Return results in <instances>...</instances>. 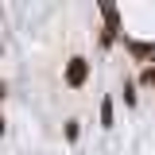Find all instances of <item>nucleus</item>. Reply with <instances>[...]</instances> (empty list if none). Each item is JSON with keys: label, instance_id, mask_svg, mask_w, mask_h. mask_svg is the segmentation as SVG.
Here are the masks:
<instances>
[{"label": "nucleus", "instance_id": "f257e3e1", "mask_svg": "<svg viewBox=\"0 0 155 155\" xmlns=\"http://www.w3.org/2000/svg\"><path fill=\"white\" fill-rule=\"evenodd\" d=\"M85 81H89V58L74 54L70 62H66V85H70V89H81Z\"/></svg>", "mask_w": 155, "mask_h": 155}, {"label": "nucleus", "instance_id": "f03ea898", "mask_svg": "<svg viewBox=\"0 0 155 155\" xmlns=\"http://www.w3.org/2000/svg\"><path fill=\"white\" fill-rule=\"evenodd\" d=\"M136 58H155V43H140V39H124Z\"/></svg>", "mask_w": 155, "mask_h": 155}, {"label": "nucleus", "instance_id": "7ed1b4c3", "mask_svg": "<svg viewBox=\"0 0 155 155\" xmlns=\"http://www.w3.org/2000/svg\"><path fill=\"white\" fill-rule=\"evenodd\" d=\"M101 128H113V97H101Z\"/></svg>", "mask_w": 155, "mask_h": 155}, {"label": "nucleus", "instance_id": "20e7f679", "mask_svg": "<svg viewBox=\"0 0 155 155\" xmlns=\"http://www.w3.org/2000/svg\"><path fill=\"white\" fill-rule=\"evenodd\" d=\"M78 132H81V128H78V120H70V124H66V140L74 143V140H78Z\"/></svg>", "mask_w": 155, "mask_h": 155}, {"label": "nucleus", "instance_id": "39448f33", "mask_svg": "<svg viewBox=\"0 0 155 155\" xmlns=\"http://www.w3.org/2000/svg\"><path fill=\"white\" fill-rule=\"evenodd\" d=\"M143 85H155V66H147V70H143Z\"/></svg>", "mask_w": 155, "mask_h": 155}, {"label": "nucleus", "instance_id": "423d86ee", "mask_svg": "<svg viewBox=\"0 0 155 155\" xmlns=\"http://www.w3.org/2000/svg\"><path fill=\"white\" fill-rule=\"evenodd\" d=\"M4 93H8V85H4V78H0V97H4Z\"/></svg>", "mask_w": 155, "mask_h": 155}, {"label": "nucleus", "instance_id": "0eeeda50", "mask_svg": "<svg viewBox=\"0 0 155 155\" xmlns=\"http://www.w3.org/2000/svg\"><path fill=\"white\" fill-rule=\"evenodd\" d=\"M0 136H4V116H0Z\"/></svg>", "mask_w": 155, "mask_h": 155}]
</instances>
